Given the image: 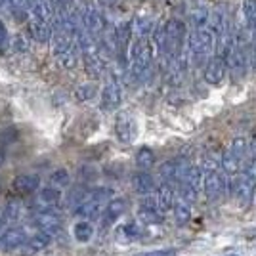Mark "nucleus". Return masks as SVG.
Wrapping results in <instances>:
<instances>
[{
	"label": "nucleus",
	"instance_id": "1",
	"mask_svg": "<svg viewBox=\"0 0 256 256\" xmlns=\"http://www.w3.org/2000/svg\"><path fill=\"white\" fill-rule=\"evenodd\" d=\"M153 65V50L148 38H132L128 44V76L134 82L146 80Z\"/></svg>",
	"mask_w": 256,
	"mask_h": 256
},
{
	"label": "nucleus",
	"instance_id": "2",
	"mask_svg": "<svg viewBox=\"0 0 256 256\" xmlns=\"http://www.w3.org/2000/svg\"><path fill=\"white\" fill-rule=\"evenodd\" d=\"M216 50V40H214L212 32L208 31L206 27L203 29H193L192 32H188L186 38V54L190 65H206V62L214 56Z\"/></svg>",
	"mask_w": 256,
	"mask_h": 256
},
{
	"label": "nucleus",
	"instance_id": "3",
	"mask_svg": "<svg viewBox=\"0 0 256 256\" xmlns=\"http://www.w3.org/2000/svg\"><path fill=\"white\" fill-rule=\"evenodd\" d=\"M29 32L36 42H48L52 36L54 12L48 0H42L29 8Z\"/></svg>",
	"mask_w": 256,
	"mask_h": 256
},
{
	"label": "nucleus",
	"instance_id": "4",
	"mask_svg": "<svg viewBox=\"0 0 256 256\" xmlns=\"http://www.w3.org/2000/svg\"><path fill=\"white\" fill-rule=\"evenodd\" d=\"M111 199H113V190H109V188H94V190H88L86 199L75 208V214L80 216L82 220L92 222V220H96V218L102 216L106 204L109 203Z\"/></svg>",
	"mask_w": 256,
	"mask_h": 256
},
{
	"label": "nucleus",
	"instance_id": "5",
	"mask_svg": "<svg viewBox=\"0 0 256 256\" xmlns=\"http://www.w3.org/2000/svg\"><path fill=\"white\" fill-rule=\"evenodd\" d=\"M164 38H166V60L186 50V38H188V25L178 18H170L162 25Z\"/></svg>",
	"mask_w": 256,
	"mask_h": 256
},
{
	"label": "nucleus",
	"instance_id": "6",
	"mask_svg": "<svg viewBox=\"0 0 256 256\" xmlns=\"http://www.w3.org/2000/svg\"><path fill=\"white\" fill-rule=\"evenodd\" d=\"M78 25H80V29L86 32V34H90V36H94V38H100L104 31L107 29V22H106V16L102 14L100 8L96 6H84L82 12H80V18H78Z\"/></svg>",
	"mask_w": 256,
	"mask_h": 256
},
{
	"label": "nucleus",
	"instance_id": "7",
	"mask_svg": "<svg viewBox=\"0 0 256 256\" xmlns=\"http://www.w3.org/2000/svg\"><path fill=\"white\" fill-rule=\"evenodd\" d=\"M120 104H122V86L115 76H111L100 94V109L106 113H113L120 107Z\"/></svg>",
	"mask_w": 256,
	"mask_h": 256
},
{
	"label": "nucleus",
	"instance_id": "8",
	"mask_svg": "<svg viewBox=\"0 0 256 256\" xmlns=\"http://www.w3.org/2000/svg\"><path fill=\"white\" fill-rule=\"evenodd\" d=\"M190 168V162L186 159H170L164 160L159 166V178L162 180V184H180L186 176V172Z\"/></svg>",
	"mask_w": 256,
	"mask_h": 256
},
{
	"label": "nucleus",
	"instance_id": "9",
	"mask_svg": "<svg viewBox=\"0 0 256 256\" xmlns=\"http://www.w3.org/2000/svg\"><path fill=\"white\" fill-rule=\"evenodd\" d=\"M115 134H117L118 142H122V144H132L138 136L136 118L132 117L128 111H120L115 118Z\"/></svg>",
	"mask_w": 256,
	"mask_h": 256
},
{
	"label": "nucleus",
	"instance_id": "10",
	"mask_svg": "<svg viewBox=\"0 0 256 256\" xmlns=\"http://www.w3.org/2000/svg\"><path fill=\"white\" fill-rule=\"evenodd\" d=\"M226 180L228 178H224V174H220V170H203L201 192L204 193L206 199H216V197H220V193L228 190Z\"/></svg>",
	"mask_w": 256,
	"mask_h": 256
},
{
	"label": "nucleus",
	"instance_id": "11",
	"mask_svg": "<svg viewBox=\"0 0 256 256\" xmlns=\"http://www.w3.org/2000/svg\"><path fill=\"white\" fill-rule=\"evenodd\" d=\"M206 29L212 32L214 40H216V46L228 36V32L232 31V29H230V23H228V16H226V12L222 10V8H214V10L208 14Z\"/></svg>",
	"mask_w": 256,
	"mask_h": 256
},
{
	"label": "nucleus",
	"instance_id": "12",
	"mask_svg": "<svg viewBox=\"0 0 256 256\" xmlns=\"http://www.w3.org/2000/svg\"><path fill=\"white\" fill-rule=\"evenodd\" d=\"M226 75H228V65H226V60L220 56V54H214L212 58L206 62V65H204V71H203L204 82L216 86L224 80Z\"/></svg>",
	"mask_w": 256,
	"mask_h": 256
},
{
	"label": "nucleus",
	"instance_id": "13",
	"mask_svg": "<svg viewBox=\"0 0 256 256\" xmlns=\"http://www.w3.org/2000/svg\"><path fill=\"white\" fill-rule=\"evenodd\" d=\"M256 182H252L250 178H246L245 174H239L235 178V184L232 186V193H234L235 201L241 208H245L252 201V195H254Z\"/></svg>",
	"mask_w": 256,
	"mask_h": 256
},
{
	"label": "nucleus",
	"instance_id": "14",
	"mask_svg": "<svg viewBox=\"0 0 256 256\" xmlns=\"http://www.w3.org/2000/svg\"><path fill=\"white\" fill-rule=\"evenodd\" d=\"M34 224L38 228V232L48 235H56L62 230V216L56 208H48V210H38L34 216Z\"/></svg>",
	"mask_w": 256,
	"mask_h": 256
},
{
	"label": "nucleus",
	"instance_id": "15",
	"mask_svg": "<svg viewBox=\"0 0 256 256\" xmlns=\"http://www.w3.org/2000/svg\"><path fill=\"white\" fill-rule=\"evenodd\" d=\"M27 241V234L22 226H14L0 235V250L4 252H16L20 250Z\"/></svg>",
	"mask_w": 256,
	"mask_h": 256
},
{
	"label": "nucleus",
	"instance_id": "16",
	"mask_svg": "<svg viewBox=\"0 0 256 256\" xmlns=\"http://www.w3.org/2000/svg\"><path fill=\"white\" fill-rule=\"evenodd\" d=\"M136 218H138V224H142L144 228H146V226L160 224L162 216H160V212L157 210L155 199H153L151 195L144 197V201L140 203V208H138V212H136Z\"/></svg>",
	"mask_w": 256,
	"mask_h": 256
},
{
	"label": "nucleus",
	"instance_id": "17",
	"mask_svg": "<svg viewBox=\"0 0 256 256\" xmlns=\"http://www.w3.org/2000/svg\"><path fill=\"white\" fill-rule=\"evenodd\" d=\"M124 210H126V201L120 199V197H113V199L106 204L104 212L100 216V226H102V230H107L109 226L115 224L118 218L124 214Z\"/></svg>",
	"mask_w": 256,
	"mask_h": 256
},
{
	"label": "nucleus",
	"instance_id": "18",
	"mask_svg": "<svg viewBox=\"0 0 256 256\" xmlns=\"http://www.w3.org/2000/svg\"><path fill=\"white\" fill-rule=\"evenodd\" d=\"M174 197H176V193H174V186L172 184H160L159 188L155 190L153 199H155V204H157V210L160 212V216L172 212V206L176 203Z\"/></svg>",
	"mask_w": 256,
	"mask_h": 256
},
{
	"label": "nucleus",
	"instance_id": "19",
	"mask_svg": "<svg viewBox=\"0 0 256 256\" xmlns=\"http://www.w3.org/2000/svg\"><path fill=\"white\" fill-rule=\"evenodd\" d=\"M130 184H132V190L142 195V197H148L151 193L157 190V184H155V178L151 176L150 172L138 170L136 174H132L130 178Z\"/></svg>",
	"mask_w": 256,
	"mask_h": 256
},
{
	"label": "nucleus",
	"instance_id": "20",
	"mask_svg": "<svg viewBox=\"0 0 256 256\" xmlns=\"http://www.w3.org/2000/svg\"><path fill=\"white\" fill-rule=\"evenodd\" d=\"M142 235H144V226L138 224V222H126V224H120L115 230V239L122 245L138 241Z\"/></svg>",
	"mask_w": 256,
	"mask_h": 256
},
{
	"label": "nucleus",
	"instance_id": "21",
	"mask_svg": "<svg viewBox=\"0 0 256 256\" xmlns=\"http://www.w3.org/2000/svg\"><path fill=\"white\" fill-rule=\"evenodd\" d=\"M14 192L22 193V195H29L40 190V176L38 174H20L18 178L12 182Z\"/></svg>",
	"mask_w": 256,
	"mask_h": 256
},
{
	"label": "nucleus",
	"instance_id": "22",
	"mask_svg": "<svg viewBox=\"0 0 256 256\" xmlns=\"http://www.w3.org/2000/svg\"><path fill=\"white\" fill-rule=\"evenodd\" d=\"M62 201V190L46 186L36 193V204L40 206V210H48V208H56Z\"/></svg>",
	"mask_w": 256,
	"mask_h": 256
},
{
	"label": "nucleus",
	"instance_id": "23",
	"mask_svg": "<svg viewBox=\"0 0 256 256\" xmlns=\"http://www.w3.org/2000/svg\"><path fill=\"white\" fill-rule=\"evenodd\" d=\"M50 243H52V235L42 234V232H36L32 237H27L25 245H23L20 250H22L23 254L31 256V254H36V252H42Z\"/></svg>",
	"mask_w": 256,
	"mask_h": 256
},
{
	"label": "nucleus",
	"instance_id": "24",
	"mask_svg": "<svg viewBox=\"0 0 256 256\" xmlns=\"http://www.w3.org/2000/svg\"><path fill=\"white\" fill-rule=\"evenodd\" d=\"M153 27H155V23H153V18H150V16H138V18H134L130 22L132 38H150Z\"/></svg>",
	"mask_w": 256,
	"mask_h": 256
},
{
	"label": "nucleus",
	"instance_id": "25",
	"mask_svg": "<svg viewBox=\"0 0 256 256\" xmlns=\"http://www.w3.org/2000/svg\"><path fill=\"white\" fill-rule=\"evenodd\" d=\"M82 62H84V69L88 76H92V78H102V76L106 75V58L102 56V54H92V56H86L82 58Z\"/></svg>",
	"mask_w": 256,
	"mask_h": 256
},
{
	"label": "nucleus",
	"instance_id": "26",
	"mask_svg": "<svg viewBox=\"0 0 256 256\" xmlns=\"http://www.w3.org/2000/svg\"><path fill=\"white\" fill-rule=\"evenodd\" d=\"M220 166H222V170H224L228 176H239V172L243 168V159L235 157V155H232L230 151L226 150L224 155L220 157Z\"/></svg>",
	"mask_w": 256,
	"mask_h": 256
},
{
	"label": "nucleus",
	"instance_id": "27",
	"mask_svg": "<svg viewBox=\"0 0 256 256\" xmlns=\"http://www.w3.org/2000/svg\"><path fill=\"white\" fill-rule=\"evenodd\" d=\"M208 14H210V10L206 6H193L192 10L188 12V22L193 29H203L208 22Z\"/></svg>",
	"mask_w": 256,
	"mask_h": 256
},
{
	"label": "nucleus",
	"instance_id": "28",
	"mask_svg": "<svg viewBox=\"0 0 256 256\" xmlns=\"http://www.w3.org/2000/svg\"><path fill=\"white\" fill-rule=\"evenodd\" d=\"M96 234V228L92 222L88 220H78L75 226H73V237H75L78 243H88L92 241V237Z\"/></svg>",
	"mask_w": 256,
	"mask_h": 256
},
{
	"label": "nucleus",
	"instance_id": "29",
	"mask_svg": "<svg viewBox=\"0 0 256 256\" xmlns=\"http://www.w3.org/2000/svg\"><path fill=\"white\" fill-rule=\"evenodd\" d=\"M155 162H157V157H155V151L151 148H140L136 151V166L140 170L148 172L155 166Z\"/></svg>",
	"mask_w": 256,
	"mask_h": 256
},
{
	"label": "nucleus",
	"instance_id": "30",
	"mask_svg": "<svg viewBox=\"0 0 256 256\" xmlns=\"http://www.w3.org/2000/svg\"><path fill=\"white\" fill-rule=\"evenodd\" d=\"M8 8H10L12 18L18 23H23L29 20V4L27 0H6Z\"/></svg>",
	"mask_w": 256,
	"mask_h": 256
},
{
	"label": "nucleus",
	"instance_id": "31",
	"mask_svg": "<svg viewBox=\"0 0 256 256\" xmlns=\"http://www.w3.org/2000/svg\"><path fill=\"white\" fill-rule=\"evenodd\" d=\"M172 212H174L176 224H180V226L188 224V222L192 220V204L178 199V201L174 203V206H172Z\"/></svg>",
	"mask_w": 256,
	"mask_h": 256
},
{
	"label": "nucleus",
	"instance_id": "32",
	"mask_svg": "<svg viewBox=\"0 0 256 256\" xmlns=\"http://www.w3.org/2000/svg\"><path fill=\"white\" fill-rule=\"evenodd\" d=\"M243 20H245V27L248 31H252L256 25V0H243Z\"/></svg>",
	"mask_w": 256,
	"mask_h": 256
},
{
	"label": "nucleus",
	"instance_id": "33",
	"mask_svg": "<svg viewBox=\"0 0 256 256\" xmlns=\"http://www.w3.org/2000/svg\"><path fill=\"white\" fill-rule=\"evenodd\" d=\"M52 6L54 18L56 16H71L75 14V0H48Z\"/></svg>",
	"mask_w": 256,
	"mask_h": 256
},
{
	"label": "nucleus",
	"instance_id": "34",
	"mask_svg": "<svg viewBox=\"0 0 256 256\" xmlns=\"http://www.w3.org/2000/svg\"><path fill=\"white\" fill-rule=\"evenodd\" d=\"M78 60H80V52H78V46H76V48H73V50H69V52H65V54H62V56H58V58H56L58 65H60V67H64V69H73V67H76Z\"/></svg>",
	"mask_w": 256,
	"mask_h": 256
},
{
	"label": "nucleus",
	"instance_id": "35",
	"mask_svg": "<svg viewBox=\"0 0 256 256\" xmlns=\"http://www.w3.org/2000/svg\"><path fill=\"white\" fill-rule=\"evenodd\" d=\"M71 184V174L67 168H56V170L50 174V186L52 188H58V190H64Z\"/></svg>",
	"mask_w": 256,
	"mask_h": 256
},
{
	"label": "nucleus",
	"instance_id": "36",
	"mask_svg": "<svg viewBox=\"0 0 256 256\" xmlns=\"http://www.w3.org/2000/svg\"><path fill=\"white\" fill-rule=\"evenodd\" d=\"M20 216H22V203H18V201H10L2 210V220L4 222H18Z\"/></svg>",
	"mask_w": 256,
	"mask_h": 256
},
{
	"label": "nucleus",
	"instance_id": "37",
	"mask_svg": "<svg viewBox=\"0 0 256 256\" xmlns=\"http://www.w3.org/2000/svg\"><path fill=\"white\" fill-rule=\"evenodd\" d=\"M96 94H98V88H96V84H92V82L80 84L75 90L76 102H90L92 98H96Z\"/></svg>",
	"mask_w": 256,
	"mask_h": 256
},
{
	"label": "nucleus",
	"instance_id": "38",
	"mask_svg": "<svg viewBox=\"0 0 256 256\" xmlns=\"http://www.w3.org/2000/svg\"><path fill=\"white\" fill-rule=\"evenodd\" d=\"M246 146H248V142H246L245 138H235L234 142L230 144L228 151H230L232 155H235V157H239V159L245 160V157H246Z\"/></svg>",
	"mask_w": 256,
	"mask_h": 256
},
{
	"label": "nucleus",
	"instance_id": "39",
	"mask_svg": "<svg viewBox=\"0 0 256 256\" xmlns=\"http://www.w3.org/2000/svg\"><path fill=\"white\" fill-rule=\"evenodd\" d=\"M8 50H10V34L4 22L0 20V54H6Z\"/></svg>",
	"mask_w": 256,
	"mask_h": 256
},
{
	"label": "nucleus",
	"instance_id": "40",
	"mask_svg": "<svg viewBox=\"0 0 256 256\" xmlns=\"http://www.w3.org/2000/svg\"><path fill=\"white\" fill-rule=\"evenodd\" d=\"M134 256H176L174 248H157V250H146V252H138Z\"/></svg>",
	"mask_w": 256,
	"mask_h": 256
},
{
	"label": "nucleus",
	"instance_id": "41",
	"mask_svg": "<svg viewBox=\"0 0 256 256\" xmlns=\"http://www.w3.org/2000/svg\"><path fill=\"white\" fill-rule=\"evenodd\" d=\"M243 174H245L246 178H250L252 182H256V157H254V159L248 160V164L245 166Z\"/></svg>",
	"mask_w": 256,
	"mask_h": 256
},
{
	"label": "nucleus",
	"instance_id": "42",
	"mask_svg": "<svg viewBox=\"0 0 256 256\" xmlns=\"http://www.w3.org/2000/svg\"><path fill=\"white\" fill-rule=\"evenodd\" d=\"M246 155H250V159H254L256 157V134L250 138V144L246 146Z\"/></svg>",
	"mask_w": 256,
	"mask_h": 256
},
{
	"label": "nucleus",
	"instance_id": "43",
	"mask_svg": "<svg viewBox=\"0 0 256 256\" xmlns=\"http://www.w3.org/2000/svg\"><path fill=\"white\" fill-rule=\"evenodd\" d=\"M98 6H104V8H111V6H117L120 0H96Z\"/></svg>",
	"mask_w": 256,
	"mask_h": 256
},
{
	"label": "nucleus",
	"instance_id": "44",
	"mask_svg": "<svg viewBox=\"0 0 256 256\" xmlns=\"http://www.w3.org/2000/svg\"><path fill=\"white\" fill-rule=\"evenodd\" d=\"M250 67H252V71H256V42H252L250 46Z\"/></svg>",
	"mask_w": 256,
	"mask_h": 256
},
{
	"label": "nucleus",
	"instance_id": "45",
	"mask_svg": "<svg viewBox=\"0 0 256 256\" xmlns=\"http://www.w3.org/2000/svg\"><path fill=\"white\" fill-rule=\"evenodd\" d=\"M4 160H6V155H4V151H0V166L4 164Z\"/></svg>",
	"mask_w": 256,
	"mask_h": 256
},
{
	"label": "nucleus",
	"instance_id": "46",
	"mask_svg": "<svg viewBox=\"0 0 256 256\" xmlns=\"http://www.w3.org/2000/svg\"><path fill=\"white\" fill-rule=\"evenodd\" d=\"M38 2H42V0H27V4H29V8L34 6V4H38Z\"/></svg>",
	"mask_w": 256,
	"mask_h": 256
},
{
	"label": "nucleus",
	"instance_id": "47",
	"mask_svg": "<svg viewBox=\"0 0 256 256\" xmlns=\"http://www.w3.org/2000/svg\"><path fill=\"white\" fill-rule=\"evenodd\" d=\"M226 256H239V254H226Z\"/></svg>",
	"mask_w": 256,
	"mask_h": 256
},
{
	"label": "nucleus",
	"instance_id": "48",
	"mask_svg": "<svg viewBox=\"0 0 256 256\" xmlns=\"http://www.w3.org/2000/svg\"><path fill=\"white\" fill-rule=\"evenodd\" d=\"M0 224H2V214H0Z\"/></svg>",
	"mask_w": 256,
	"mask_h": 256
}]
</instances>
